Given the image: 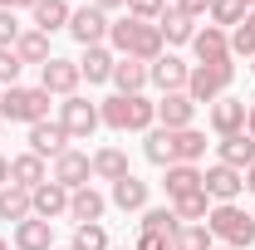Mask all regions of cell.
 <instances>
[{
	"mask_svg": "<svg viewBox=\"0 0 255 250\" xmlns=\"http://www.w3.org/2000/svg\"><path fill=\"white\" fill-rule=\"evenodd\" d=\"M108 44H113L123 59H137V64L162 59V30L152 25V20H132V15L113 20V30H108Z\"/></svg>",
	"mask_w": 255,
	"mask_h": 250,
	"instance_id": "1",
	"label": "cell"
},
{
	"mask_svg": "<svg viewBox=\"0 0 255 250\" xmlns=\"http://www.w3.org/2000/svg\"><path fill=\"white\" fill-rule=\"evenodd\" d=\"M98 118L113 132H152L157 123V103H147L142 94H113L98 103Z\"/></svg>",
	"mask_w": 255,
	"mask_h": 250,
	"instance_id": "2",
	"label": "cell"
},
{
	"mask_svg": "<svg viewBox=\"0 0 255 250\" xmlns=\"http://www.w3.org/2000/svg\"><path fill=\"white\" fill-rule=\"evenodd\" d=\"M206 231H211V241H221V246H231V250H251L255 246V216H251V211H241L236 201L211 206Z\"/></svg>",
	"mask_w": 255,
	"mask_h": 250,
	"instance_id": "3",
	"label": "cell"
},
{
	"mask_svg": "<svg viewBox=\"0 0 255 250\" xmlns=\"http://www.w3.org/2000/svg\"><path fill=\"white\" fill-rule=\"evenodd\" d=\"M0 118L5 123H25V127H34V123H49V94L44 89H5L0 94Z\"/></svg>",
	"mask_w": 255,
	"mask_h": 250,
	"instance_id": "4",
	"label": "cell"
},
{
	"mask_svg": "<svg viewBox=\"0 0 255 250\" xmlns=\"http://www.w3.org/2000/svg\"><path fill=\"white\" fill-rule=\"evenodd\" d=\"M231 84H236V64L231 59L226 64H196L187 79V94H191V103H216V98L231 94Z\"/></svg>",
	"mask_w": 255,
	"mask_h": 250,
	"instance_id": "5",
	"label": "cell"
},
{
	"mask_svg": "<svg viewBox=\"0 0 255 250\" xmlns=\"http://www.w3.org/2000/svg\"><path fill=\"white\" fill-rule=\"evenodd\" d=\"M98 123H103V118H98V103H89L84 94H74V98L59 103V127L74 137V142H89Z\"/></svg>",
	"mask_w": 255,
	"mask_h": 250,
	"instance_id": "6",
	"label": "cell"
},
{
	"mask_svg": "<svg viewBox=\"0 0 255 250\" xmlns=\"http://www.w3.org/2000/svg\"><path fill=\"white\" fill-rule=\"evenodd\" d=\"M79 84H84V74H79V64H74V59H59V54H54V59L39 69V89H44L49 98H74V94H79Z\"/></svg>",
	"mask_w": 255,
	"mask_h": 250,
	"instance_id": "7",
	"label": "cell"
},
{
	"mask_svg": "<svg viewBox=\"0 0 255 250\" xmlns=\"http://www.w3.org/2000/svg\"><path fill=\"white\" fill-rule=\"evenodd\" d=\"M108 30H113V20L98 10V5H79L74 15H69V34L84 44V49H94V44H103L108 39Z\"/></svg>",
	"mask_w": 255,
	"mask_h": 250,
	"instance_id": "8",
	"label": "cell"
},
{
	"mask_svg": "<svg viewBox=\"0 0 255 250\" xmlns=\"http://www.w3.org/2000/svg\"><path fill=\"white\" fill-rule=\"evenodd\" d=\"M89 177H94V157H89V152L69 147V152H59V157H54V172H49V182H59L64 191L89 187Z\"/></svg>",
	"mask_w": 255,
	"mask_h": 250,
	"instance_id": "9",
	"label": "cell"
},
{
	"mask_svg": "<svg viewBox=\"0 0 255 250\" xmlns=\"http://www.w3.org/2000/svg\"><path fill=\"white\" fill-rule=\"evenodd\" d=\"M201 187L221 206V201H236V196L246 191V172H236V167H226V162H211V167L201 172Z\"/></svg>",
	"mask_w": 255,
	"mask_h": 250,
	"instance_id": "10",
	"label": "cell"
},
{
	"mask_svg": "<svg viewBox=\"0 0 255 250\" xmlns=\"http://www.w3.org/2000/svg\"><path fill=\"white\" fill-rule=\"evenodd\" d=\"M187 79H191V64L177 54H162L147 64V84H157L162 94H187Z\"/></svg>",
	"mask_w": 255,
	"mask_h": 250,
	"instance_id": "11",
	"label": "cell"
},
{
	"mask_svg": "<svg viewBox=\"0 0 255 250\" xmlns=\"http://www.w3.org/2000/svg\"><path fill=\"white\" fill-rule=\"evenodd\" d=\"M246 113H251V103L246 98H216L211 108H206V118H211V127H216V137H231V132H246Z\"/></svg>",
	"mask_w": 255,
	"mask_h": 250,
	"instance_id": "12",
	"label": "cell"
},
{
	"mask_svg": "<svg viewBox=\"0 0 255 250\" xmlns=\"http://www.w3.org/2000/svg\"><path fill=\"white\" fill-rule=\"evenodd\" d=\"M191 49H196L201 64H226V59H231V34L216 30V25H206V30L191 34Z\"/></svg>",
	"mask_w": 255,
	"mask_h": 250,
	"instance_id": "13",
	"label": "cell"
},
{
	"mask_svg": "<svg viewBox=\"0 0 255 250\" xmlns=\"http://www.w3.org/2000/svg\"><path fill=\"white\" fill-rule=\"evenodd\" d=\"M69 142H74V137L59 127V118H54V123H34L30 127V152L34 157H59V152H69Z\"/></svg>",
	"mask_w": 255,
	"mask_h": 250,
	"instance_id": "14",
	"label": "cell"
},
{
	"mask_svg": "<svg viewBox=\"0 0 255 250\" xmlns=\"http://www.w3.org/2000/svg\"><path fill=\"white\" fill-rule=\"evenodd\" d=\"M216 162L246 172V167L255 162V137H251V132H231V137H221V142H216Z\"/></svg>",
	"mask_w": 255,
	"mask_h": 250,
	"instance_id": "15",
	"label": "cell"
},
{
	"mask_svg": "<svg viewBox=\"0 0 255 250\" xmlns=\"http://www.w3.org/2000/svg\"><path fill=\"white\" fill-rule=\"evenodd\" d=\"M10 182H15V187H25V191L44 187V182H49V167H44V157H34V152L10 157Z\"/></svg>",
	"mask_w": 255,
	"mask_h": 250,
	"instance_id": "16",
	"label": "cell"
},
{
	"mask_svg": "<svg viewBox=\"0 0 255 250\" xmlns=\"http://www.w3.org/2000/svg\"><path fill=\"white\" fill-rule=\"evenodd\" d=\"M191 118H196V103H191V94H162L157 103V123L162 127H191Z\"/></svg>",
	"mask_w": 255,
	"mask_h": 250,
	"instance_id": "17",
	"label": "cell"
},
{
	"mask_svg": "<svg viewBox=\"0 0 255 250\" xmlns=\"http://www.w3.org/2000/svg\"><path fill=\"white\" fill-rule=\"evenodd\" d=\"M15 250H54V221H20L15 226Z\"/></svg>",
	"mask_w": 255,
	"mask_h": 250,
	"instance_id": "18",
	"label": "cell"
},
{
	"mask_svg": "<svg viewBox=\"0 0 255 250\" xmlns=\"http://www.w3.org/2000/svg\"><path fill=\"white\" fill-rule=\"evenodd\" d=\"M30 206H34V216H39V221H54V216L69 211V191H64L59 182H44V187L30 191Z\"/></svg>",
	"mask_w": 255,
	"mask_h": 250,
	"instance_id": "19",
	"label": "cell"
},
{
	"mask_svg": "<svg viewBox=\"0 0 255 250\" xmlns=\"http://www.w3.org/2000/svg\"><path fill=\"white\" fill-rule=\"evenodd\" d=\"M167 142H172V167L177 162H191L196 167V157L206 152V132H196V127H177V132L167 127Z\"/></svg>",
	"mask_w": 255,
	"mask_h": 250,
	"instance_id": "20",
	"label": "cell"
},
{
	"mask_svg": "<svg viewBox=\"0 0 255 250\" xmlns=\"http://www.w3.org/2000/svg\"><path fill=\"white\" fill-rule=\"evenodd\" d=\"M103 211H108V201H103L94 187L69 191V216L79 221V226H94V221H103Z\"/></svg>",
	"mask_w": 255,
	"mask_h": 250,
	"instance_id": "21",
	"label": "cell"
},
{
	"mask_svg": "<svg viewBox=\"0 0 255 250\" xmlns=\"http://www.w3.org/2000/svg\"><path fill=\"white\" fill-rule=\"evenodd\" d=\"M15 54H20V64H39V69H44V64L54 59V54H49V34L30 25V30L15 39Z\"/></svg>",
	"mask_w": 255,
	"mask_h": 250,
	"instance_id": "22",
	"label": "cell"
},
{
	"mask_svg": "<svg viewBox=\"0 0 255 250\" xmlns=\"http://www.w3.org/2000/svg\"><path fill=\"white\" fill-rule=\"evenodd\" d=\"M30 216H34L30 191L15 187V182H10V187H0V221H15V226H20V221H30Z\"/></svg>",
	"mask_w": 255,
	"mask_h": 250,
	"instance_id": "23",
	"label": "cell"
},
{
	"mask_svg": "<svg viewBox=\"0 0 255 250\" xmlns=\"http://www.w3.org/2000/svg\"><path fill=\"white\" fill-rule=\"evenodd\" d=\"M113 64H118V59H113L103 44H94V49H84V59H79V74H84L89 84H108V79H113Z\"/></svg>",
	"mask_w": 255,
	"mask_h": 250,
	"instance_id": "24",
	"label": "cell"
},
{
	"mask_svg": "<svg viewBox=\"0 0 255 250\" xmlns=\"http://www.w3.org/2000/svg\"><path fill=\"white\" fill-rule=\"evenodd\" d=\"M94 177H103V182H123V177H132V172H128V152H123V147H98V152H94Z\"/></svg>",
	"mask_w": 255,
	"mask_h": 250,
	"instance_id": "25",
	"label": "cell"
},
{
	"mask_svg": "<svg viewBox=\"0 0 255 250\" xmlns=\"http://www.w3.org/2000/svg\"><path fill=\"white\" fill-rule=\"evenodd\" d=\"M69 0H39L34 5V30H44V34H54V30H69Z\"/></svg>",
	"mask_w": 255,
	"mask_h": 250,
	"instance_id": "26",
	"label": "cell"
},
{
	"mask_svg": "<svg viewBox=\"0 0 255 250\" xmlns=\"http://www.w3.org/2000/svg\"><path fill=\"white\" fill-rule=\"evenodd\" d=\"M108 84H118V94H142V89H147V64H137V59H118Z\"/></svg>",
	"mask_w": 255,
	"mask_h": 250,
	"instance_id": "27",
	"label": "cell"
},
{
	"mask_svg": "<svg viewBox=\"0 0 255 250\" xmlns=\"http://www.w3.org/2000/svg\"><path fill=\"white\" fill-rule=\"evenodd\" d=\"M113 206L118 211H147V182H137V177L113 182Z\"/></svg>",
	"mask_w": 255,
	"mask_h": 250,
	"instance_id": "28",
	"label": "cell"
},
{
	"mask_svg": "<svg viewBox=\"0 0 255 250\" xmlns=\"http://www.w3.org/2000/svg\"><path fill=\"white\" fill-rule=\"evenodd\" d=\"M172 211H177V221H182V226L206 221V216H211V196H206V187H201V191H187V196H177V201H172Z\"/></svg>",
	"mask_w": 255,
	"mask_h": 250,
	"instance_id": "29",
	"label": "cell"
},
{
	"mask_svg": "<svg viewBox=\"0 0 255 250\" xmlns=\"http://www.w3.org/2000/svg\"><path fill=\"white\" fill-rule=\"evenodd\" d=\"M167 196L177 201V196H187V191H201V172L191 167V162H177V167H167Z\"/></svg>",
	"mask_w": 255,
	"mask_h": 250,
	"instance_id": "30",
	"label": "cell"
},
{
	"mask_svg": "<svg viewBox=\"0 0 255 250\" xmlns=\"http://www.w3.org/2000/svg\"><path fill=\"white\" fill-rule=\"evenodd\" d=\"M157 30H162V44H191V34H196V25H191L187 15H177V10H162Z\"/></svg>",
	"mask_w": 255,
	"mask_h": 250,
	"instance_id": "31",
	"label": "cell"
},
{
	"mask_svg": "<svg viewBox=\"0 0 255 250\" xmlns=\"http://www.w3.org/2000/svg\"><path fill=\"white\" fill-rule=\"evenodd\" d=\"M142 231H147V236H177L182 221H177L172 206H147V211H142Z\"/></svg>",
	"mask_w": 255,
	"mask_h": 250,
	"instance_id": "32",
	"label": "cell"
},
{
	"mask_svg": "<svg viewBox=\"0 0 255 250\" xmlns=\"http://www.w3.org/2000/svg\"><path fill=\"white\" fill-rule=\"evenodd\" d=\"M172 250H216V241H211L206 221H196V226H182V231L172 236Z\"/></svg>",
	"mask_w": 255,
	"mask_h": 250,
	"instance_id": "33",
	"label": "cell"
},
{
	"mask_svg": "<svg viewBox=\"0 0 255 250\" xmlns=\"http://www.w3.org/2000/svg\"><path fill=\"white\" fill-rule=\"evenodd\" d=\"M246 20V0H211V25L216 30H236Z\"/></svg>",
	"mask_w": 255,
	"mask_h": 250,
	"instance_id": "34",
	"label": "cell"
},
{
	"mask_svg": "<svg viewBox=\"0 0 255 250\" xmlns=\"http://www.w3.org/2000/svg\"><path fill=\"white\" fill-rule=\"evenodd\" d=\"M69 250H113L108 246V231L103 226H74V241H69Z\"/></svg>",
	"mask_w": 255,
	"mask_h": 250,
	"instance_id": "35",
	"label": "cell"
},
{
	"mask_svg": "<svg viewBox=\"0 0 255 250\" xmlns=\"http://www.w3.org/2000/svg\"><path fill=\"white\" fill-rule=\"evenodd\" d=\"M142 152H147V162H152V167H172V142H167V127H152V132H147Z\"/></svg>",
	"mask_w": 255,
	"mask_h": 250,
	"instance_id": "36",
	"label": "cell"
},
{
	"mask_svg": "<svg viewBox=\"0 0 255 250\" xmlns=\"http://www.w3.org/2000/svg\"><path fill=\"white\" fill-rule=\"evenodd\" d=\"M231 54H246V59H255V10L231 30Z\"/></svg>",
	"mask_w": 255,
	"mask_h": 250,
	"instance_id": "37",
	"label": "cell"
},
{
	"mask_svg": "<svg viewBox=\"0 0 255 250\" xmlns=\"http://www.w3.org/2000/svg\"><path fill=\"white\" fill-rule=\"evenodd\" d=\"M20 54L15 49H0V89H15V79H20Z\"/></svg>",
	"mask_w": 255,
	"mask_h": 250,
	"instance_id": "38",
	"label": "cell"
},
{
	"mask_svg": "<svg viewBox=\"0 0 255 250\" xmlns=\"http://www.w3.org/2000/svg\"><path fill=\"white\" fill-rule=\"evenodd\" d=\"M20 34H25V25L15 20V10H0V49H15Z\"/></svg>",
	"mask_w": 255,
	"mask_h": 250,
	"instance_id": "39",
	"label": "cell"
},
{
	"mask_svg": "<svg viewBox=\"0 0 255 250\" xmlns=\"http://www.w3.org/2000/svg\"><path fill=\"white\" fill-rule=\"evenodd\" d=\"M162 10H167L162 0H128V15H132V20H152V25H157Z\"/></svg>",
	"mask_w": 255,
	"mask_h": 250,
	"instance_id": "40",
	"label": "cell"
},
{
	"mask_svg": "<svg viewBox=\"0 0 255 250\" xmlns=\"http://www.w3.org/2000/svg\"><path fill=\"white\" fill-rule=\"evenodd\" d=\"M177 15H187V20H201V15H211V0H177Z\"/></svg>",
	"mask_w": 255,
	"mask_h": 250,
	"instance_id": "41",
	"label": "cell"
},
{
	"mask_svg": "<svg viewBox=\"0 0 255 250\" xmlns=\"http://www.w3.org/2000/svg\"><path fill=\"white\" fill-rule=\"evenodd\" d=\"M132 250H172V236H147V231H142Z\"/></svg>",
	"mask_w": 255,
	"mask_h": 250,
	"instance_id": "42",
	"label": "cell"
},
{
	"mask_svg": "<svg viewBox=\"0 0 255 250\" xmlns=\"http://www.w3.org/2000/svg\"><path fill=\"white\" fill-rule=\"evenodd\" d=\"M94 5H98V10H103V15H108V10H123L128 0H94Z\"/></svg>",
	"mask_w": 255,
	"mask_h": 250,
	"instance_id": "43",
	"label": "cell"
},
{
	"mask_svg": "<svg viewBox=\"0 0 255 250\" xmlns=\"http://www.w3.org/2000/svg\"><path fill=\"white\" fill-rule=\"evenodd\" d=\"M20 5H30V10H34L39 0H0V10H20Z\"/></svg>",
	"mask_w": 255,
	"mask_h": 250,
	"instance_id": "44",
	"label": "cell"
},
{
	"mask_svg": "<svg viewBox=\"0 0 255 250\" xmlns=\"http://www.w3.org/2000/svg\"><path fill=\"white\" fill-rule=\"evenodd\" d=\"M0 187H10V157H0Z\"/></svg>",
	"mask_w": 255,
	"mask_h": 250,
	"instance_id": "45",
	"label": "cell"
},
{
	"mask_svg": "<svg viewBox=\"0 0 255 250\" xmlns=\"http://www.w3.org/2000/svg\"><path fill=\"white\" fill-rule=\"evenodd\" d=\"M246 191H255V162L246 167Z\"/></svg>",
	"mask_w": 255,
	"mask_h": 250,
	"instance_id": "46",
	"label": "cell"
},
{
	"mask_svg": "<svg viewBox=\"0 0 255 250\" xmlns=\"http://www.w3.org/2000/svg\"><path fill=\"white\" fill-rule=\"evenodd\" d=\"M246 132L255 137V103H251V113H246Z\"/></svg>",
	"mask_w": 255,
	"mask_h": 250,
	"instance_id": "47",
	"label": "cell"
},
{
	"mask_svg": "<svg viewBox=\"0 0 255 250\" xmlns=\"http://www.w3.org/2000/svg\"><path fill=\"white\" fill-rule=\"evenodd\" d=\"M0 137H5V118H0Z\"/></svg>",
	"mask_w": 255,
	"mask_h": 250,
	"instance_id": "48",
	"label": "cell"
},
{
	"mask_svg": "<svg viewBox=\"0 0 255 250\" xmlns=\"http://www.w3.org/2000/svg\"><path fill=\"white\" fill-rule=\"evenodd\" d=\"M0 250H10V246H5V241H0Z\"/></svg>",
	"mask_w": 255,
	"mask_h": 250,
	"instance_id": "49",
	"label": "cell"
},
{
	"mask_svg": "<svg viewBox=\"0 0 255 250\" xmlns=\"http://www.w3.org/2000/svg\"><path fill=\"white\" fill-rule=\"evenodd\" d=\"M216 250H231V246H216Z\"/></svg>",
	"mask_w": 255,
	"mask_h": 250,
	"instance_id": "50",
	"label": "cell"
},
{
	"mask_svg": "<svg viewBox=\"0 0 255 250\" xmlns=\"http://www.w3.org/2000/svg\"><path fill=\"white\" fill-rule=\"evenodd\" d=\"M246 5H255V0H246Z\"/></svg>",
	"mask_w": 255,
	"mask_h": 250,
	"instance_id": "51",
	"label": "cell"
},
{
	"mask_svg": "<svg viewBox=\"0 0 255 250\" xmlns=\"http://www.w3.org/2000/svg\"><path fill=\"white\" fill-rule=\"evenodd\" d=\"M251 74H255V64H251Z\"/></svg>",
	"mask_w": 255,
	"mask_h": 250,
	"instance_id": "52",
	"label": "cell"
},
{
	"mask_svg": "<svg viewBox=\"0 0 255 250\" xmlns=\"http://www.w3.org/2000/svg\"><path fill=\"white\" fill-rule=\"evenodd\" d=\"M64 250H69V246H64Z\"/></svg>",
	"mask_w": 255,
	"mask_h": 250,
	"instance_id": "53",
	"label": "cell"
},
{
	"mask_svg": "<svg viewBox=\"0 0 255 250\" xmlns=\"http://www.w3.org/2000/svg\"><path fill=\"white\" fill-rule=\"evenodd\" d=\"M251 216H255V211H251Z\"/></svg>",
	"mask_w": 255,
	"mask_h": 250,
	"instance_id": "54",
	"label": "cell"
}]
</instances>
